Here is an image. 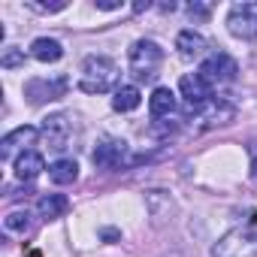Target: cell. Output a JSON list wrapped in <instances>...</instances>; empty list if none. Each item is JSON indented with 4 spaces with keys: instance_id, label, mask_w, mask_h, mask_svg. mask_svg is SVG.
I'll use <instances>...</instances> for the list:
<instances>
[{
    "instance_id": "obj_1",
    "label": "cell",
    "mask_w": 257,
    "mask_h": 257,
    "mask_svg": "<svg viewBox=\"0 0 257 257\" xmlns=\"http://www.w3.org/2000/svg\"><path fill=\"white\" fill-rule=\"evenodd\" d=\"M118 85V64L106 55H88L82 64L79 88L85 94H106Z\"/></svg>"
},
{
    "instance_id": "obj_2",
    "label": "cell",
    "mask_w": 257,
    "mask_h": 257,
    "mask_svg": "<svg viewBox=\"0 0 257 257\" xmlns=\"http://www.w3.org/2000/svg\"><path fill=\"white\" fill-rule=\"evenodd\" d=\"M164 61V49L155 43V40H137L131 46V55H127V64H131V73L137 79H155L158 76V67Z\"/></svg>"
},
{
    "instance_id": "obj_3",
    "label": "cell",
    "mask_w": 257,
    "mask_h": 257,
    "mask_svg": "<svg viewBox=\"0 0 257 257\" xmlns=\"http://www.w3.org/2000/svg\"><path fill=\"white\" fill-rule=\"evenodd\" d=\"M227 28L239 40H257V0L251 4H233L227 16Z\"/></svg>"
},
{
    "instance_id": "obj_4",
    "label": "cell",
    "mask_w": 257,
    "mask_h": 257,
    "mask_svg": "<svg viewBox=\"0 0 257 257\" xmlns=\"http://www.w3.org/2000/svg\"><path fill=\"white\" fill-rule=\"evenodd\" d=\"M40 137L46 140V146L52 152H64L70 146V140H73V121H70V115H64V112L49 115L43 121V127H40Z\"/></svg>"
},
{
    "instance_id": "obj_5",
    "label": "cell",
    "mask_w": 257,
    "mask_h": 257,
    "mask_svg": "<svg viewBox=\"0 0 257 257\" xmlns=\"http://www.w3.org/2000/svg\"><path fill=\"white\" fill-rule=\"evenodd\" d=\"M236 73H239V67H236V61H233L227 52H215V55H209V58L200 64V76H203L209 85L233 82V79H236Z\"/></svg>"
},
{
    "instance_id": "obj_6",
    "label": "cell",
    "mask_w": 257,
    "mask_h": 257,
    "mask_svg": "<svg viewBox=\"0 0 257 257\" xmlns=\"http://www.w3.org/2000/svg\"><path fill=\"white\" fill-rule=\"evenodd\" d=\"M179 91H182V97H185V103L191 109H203L212 100V85L200 73H185L179 79Z\"/></svg>"
},
{
    "instance_id": "obj_7",
    "label": "cell",
    "mask_w": 257,
    "mask_h": 257,
    "mask_svg": "<svg viewBox=\"0 0 257 257\" xmlns=\"http://www.w3.org/2000/svg\"><path fill=\"white\" fill-rule=\"evenodd\" d=\"M127 143H118V140H103L97 149H94V155H91V161H94V167L97 170H118L121 164H127Z\"/></svg>"
},
{
    "instance_id": "obj_8",
    "label": "cell",
    "mask_w": 257,
    "mask_h": 257,
    "mask_svg": "<svg viewBox=\"0 0 257 257\" xmlns=\"http://www.w3.org/2000/svg\"><path fill=\"white\" fill-rule=\"evenodd\" d=\"M197 118L203 121L200 124L203 131H209V127H224L236 118V106L227 103V100H209L203 109H197Z\"/></svg>"
},
{
    "instance_id": "obj_9",
    "label": "cell",
    "mask_w": 257,
    "mask_h": 257,
    "mask_svg": "<svg viewBox=\"0 0 257 257\" xmlns=\"http://www.w3.org/2000/svg\"><path fill=\"white\" fill-rule=\"evenodd\" d=\"M37 137H40V131H37V127H31V124L16 127V131H13V134H7V137H4V143H0V158L10 161L19 149H22V152H31L28 146H34V143H37Z\"/></svg>"
},
{
    "instance_id": "obj_10",
    "label": "cell",
    "mask_w": 257,
    "mask_h": 257,
    "mask_svg": "<svg viewBox=\"0 0 257 257\" xmlns=\"http://www.w3.org/2000/svg\"><path fill=\"white\" fill-rule=\"evenodd\" d=\"M13 170H16V179H19V182H34V179L46 170V161H43L40 152L31 149V152H22V155L16 158Z\"/></svg>"
},
{
    "instance_id": "obj_11",
    "label": "cell",
    "mask_w": 257,
    "mask_h": 257,
    "mask_svg": "<svg viewBox=\"0 0 257 257\" xmlns=\"http://www.w3.org/2000/svg\"><path fill=\"white\" fill-rule=\"evenodd\" d=\"M31 55L37 61H43V64H55V61L64 58V46L58 40H52V37H40V40L31 43Z\"/></svg>"
},
{
    "instance_id": "obj_12",
    "label": "cell",
    "mask_w": 257,
    "mask_h": 257,
    "mask_svg": "<svg viewBox=\"0 0 257 257\" xmlns=\"http://www.w3.org/2000/svg\"><path fill=\"white\" fill-rule=\"evenodd\" d=\"M149 112L152 118H167L176 112V94L170 88H155L152 97H149Z\"/></svg>"
},
{
    "instance_id": "obj_13",
    "label": "cell",
    "mask_w": 257,
    "mask_h": 257,
    "mask_svg": "<svg viewBox=\"0 0 257 257\" xmlns=\"http://www.w3.org/2000/svg\"><path fill=\"white\" fill-rule=\"evenodd\" d=\"M67 209H70V200H67L64 194H43L40 203H37V212H40V218H46V221H55V218L67 215Z\"/></svg>"
},
{
    "instance_id": "obj_14",
    "label": "cell",
    "mask_w": 257,
    "mask_h": 257,
    "mask_svg": "<svg viewBox=\"0 0 257 257\" xmlns=\"http://www.w3.org/2000/svg\"><path fill=\"white\" fill-rule=\"evenodd\" d=\"M176 49H179L182 58H200L206 52V37L197 34V31H182L176 37Z\"/></svg>"
},
{
    "instance_id": "obj_15",
    "label": "cell",
    "mask_w": 257,
    "mask_h": 257,
    "mask_svg": "<svg viewBox=\"0 0 257 257\" xmlns=\"http://www.w3.org/2000/svg\"><path fill=\"white\" fill-rule=\"evenodd\" d=\"M140 103H143V94H140L137 85H121V88H115V97H112V109L115 112H134Z\"/></svg>"
},
{
    "instance_id": "obj_16",
    "label": "cell",
    "mask_w": 257,
    "mask_h": 257,
    "mask_svg": "<svg viewBox=\"0 0 257 257\" xmlns=\"http://www.w3.org/2000/svg\"><path fill=\"white\" fill-rule=\"evenodd\" d=\"M49 179H52L55 185H73V182L79 179V164L70 161V158H61V161H55V164L49 167Z\"/></svg>"
},
{
    "instance_id": "obj_17",
    "label": "cell",
    "mask_w": 257,
    "mask_h": 257,
    "mask_svg": "<svg viewBox=\"0 0 257 257\" xmlns=\"http://www.w3.org/2000/svg\"><path fill=\"white\" fill-rule=\"evenodd\" d=\"M31 212L28 209H13L7 218H4V227L10 230V233H28L31 230Z\"/></svg>"
},
{
    "instance_id": "obj_18",
    "label": "cell",
    "mask_w": 257,
    "mask_h": 257,
    "mask_svg": "<svg viewBox=\"0 0 257 257\" xmlns=\"http://www.w3.org/2000/svg\"><path fill=\"white\" fill-rule=\"evenodd\" d=\"M19 64H25V52H19V49H7V55L0 58V67H19Z\"/></svg>"
},
{
    "instance_id": "obj_19",
    "label": "cell",
    "mask_w": 257,
    "mask_h": 257,
    "mask_svg": "<svg viewBox=\"0 0 257 257\" xmlns=\"http://www.w3.org/2000/svg\"><path fill=\"white\" fill-rule=\"evenodd\" d=\"M188 13H191V16H197V19H206V16H209V7H203V4H191V7H188Z\"/></svg>"
},
{
    "instance_id": "obj_20",
    "label": "cell",
    "mask_w": 257,
    "mask_h": 257,
    "mask_svg": "<svg viewBox=\"0 0 257 257\" xmlns=\"http://www.w3.org/2000/svg\"><path fill=\"white\" fill-rule=\"evenodd\" d=\"M97 10H106V13H112V10H121V4H97Z\"/></svg>"
},
{
    "instance_id": "obj_21",
    "label": "cell",
    "mask_w": 257,
    "mask_h": 257,
    "mask_svg": "<svg viewBox=\"0 0 257 257\" xmlns=\"http://www.w3.org/2000/svg\"><path fill=\"white\" fill-rule=\"evenodd\" d=\"M248 176H251V182H254V185H257V158H254V161H251V170H248Z\"/></svg>"
},
{
    "instance_id": "obj_22",
    "label": "cell",
    "mask_w": 257,
    "mask_h": 257,
    "mask_svg": "<svg viewBox=\"0 0 257 257\" xmlns=\"http://www.w3.org/2000/svg\"><path fill=\"white\" fill-rule=\"evenodd\" d=\"M149 7H152V4H149V0H146V4H137V7H134V13H146Z\"/></svg>"
}]
</instances>
